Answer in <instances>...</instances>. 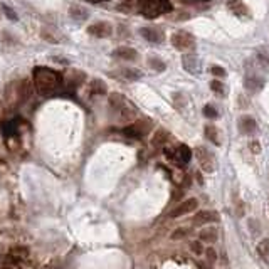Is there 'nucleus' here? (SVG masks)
<instances>
[{
    "instance_id": "nucleus-10",
    "label": "nucleus",
    "mask_w": 269,
    "mask_h": 269,
    "mask_svg": "<svg viewBox=\"0 0 269 269\" xmlns=\"http://www.w3.org/2000/svg\"><path fill=\"white\" fill-rule=\"evenodd\" d=\"M219 220V214L215 210H198V212L193 215L192 222L195 226H205V224H214Z\"/></svg>"
},
{
    "instance_id": "nucleus-13",
    "label": "nucleus",
    "mask_w": 269,
    "mask_h": 269,
    "mask_svg": "<svg viewBox=\"0 0 269 269\" xmlns=\"http://www.w3.org/2000/svg\"><path fill=\"white\" fill-rule=\"evenodd\" d=\"M113 57H116V59H123V61H135L136 57H138V52H136L133 47L120 46L118 49L113 51Z\"/></svg>"
},
{
    "instance_id": "nucleus-32",
    "label": "nucleus",
    "mask_w": 269,
    "mask_h": 269,
    "mask_svg": "<svg viewBox=\"0 0 269 269\" xmlns=\"http://www.w3.org/2000/svg\"><path fill=\"white\" fill-rule=\"evenodd\" d=\"M2 10L5 12V14H7V17H8V19H10V20H17V19H19V17H17V14H15V12L12 10L10 7H7L5 3H3V5H2Z\"/></svg>"
},
{
    "instance_id": "nucleus-29",
    "label": "nucleus",
    "mask_w": 269,
    "mask_h": 269,
    "mask_svg": "<svg viewBox=\"0 0 269 269\" xmlns=\"http://www.w3.org/2000/svg\"><path fill=\"white\" fill-rule=\"evenodd\" d=\"M210 90H212L215 94H224V85L220 81H212V83H210Z\"/></svg>"
},
{
    "instance_id": "nucleus-16",
    "label": "nucleus",
    "mask_w": 269,
    "mask_h": 269,
    "mask_svg": "<svg viewBox=\"0 0 269 269\" xmlns=\"http://www.w3.org/2000/svg\"><path fill=\"white\" fill-rule=\"evenodd\" d=\"M198 237H200L202 242H207V244H214L217 241V229L214 226H207L198 232Z\"/></svg>"
},
{
    "instance_id": "nucleus-20",
    "label": "nucleus",
    "mask_w": 269,
    "mask_h": 269,
    "mask_svg": "<svg viewBox=\"0 0 269 269\" xmlns=\"http://www.w3.org/2000/svg\"><path fill=\"white\" fill-rule=\"evenodd\" d=\"M69 15H71L73 19H76V20H86L88 17H90V12H88L86 8L81 7V5H71V7H69Z\"/></svg>"
},
{
    "instance_id": "nucleus-35",
    "label": "nucleus",
    "mask_w": 269,
    "mask_h": 269,
    "mask_svg": "<svg viewBox=\"0 0 269 269\" xmlns=\"http://www.w3.org/2000/svg\"><path fill=\"white\" fill-rule=\"evenodd\" d=\"M3 109H5V104H3L2 101H0V120H3V114H5V111H3Z\"/></svg>"
},
{
    "instance_id": "nucleus-12",
    "label": "nucleus",
    "mask_w": 269,
    "mask_h": 269,
    "mask_svg": "<svg viewBox=\"0 0 269 269\" xmlns=\"http://www.w3.org/2000/svg\"><path fill=\"white\" fill-rule=\"evenodd\" d=\"M237 126H239V130L244 135H251V133H254V131L258 130V123H256L254 118L249 116V114H244V116H241L239 121H237Z\"/></svg>"
},
{
    "instance_id": "nucleus-33",
    "label": "nucleus",
    "mask_w": 269,
    "mask_h": 269,
    "mask_svg": "<svg viewBox=\"0 0 269 269\" xmlns=\"http://www.w3.org/2000/svg\"><path fill=\"white\" fill-rule=\"evenodd\" d=\"M249 148H251V152H253V153H259V152H261L259 142H251V143H249Z\"/></svg>"
},
{
    "instance_id": "nucleus-1",
    "label": "nucleus",
    "mask_w": 269,
    "mask_h": 269,
    "mask_svg": "<svg viewBox=\"0 0 269 269\" xmlns=\"http://www.w3.org/2000/svg\"><path fill=\"white\" fill-rule=\"evenodd\" d=\"M32 83L39 94H52L61 86V76L54 69L36 68L32 71Z\"/></svg>"
},
{
    "instance_id": "nucleus-11",
    "label": "nucleus",
    "mask_w": 269,
    "mask_h": 269,
    "mask_svg": "<svg viewBox=\"0 0 269 269\" xmlns=\"http://www.w3.org/2000/svg\"><path fill=\"white\" fill-rule=\"evenodd\" d=\"M34 83L30 79H22L17 81V101H27L32 96Z\"/></svg>"
},
{
    "instance_id": "nucleus-28",
    "label": "nucleus",
    "mask_w": 269,
    "mask_h": 269,
    "mask_svg": "<svg viewBox=\"0 0 269 269\" xmlns=\"http://www.w3.org/2000/svg\"><path fill=\"white\" fill-rule=\"evenodd\" d=\"M204 114H205L207 118H212V120H215V118L219 116L217 109H215L214 106H210V104H207V106L204 108Z\"/></svg>"
},
{
    "instance_id": "nucleus-22",
    "label": "nucleus",
    "mask_w": 269,
    "mask_h": 269,
    "mask_svg": "<svg viewBox=\"0 0 269 269\" xmlns=\"http://www.w3.org/2000/svg\"><path fill=\"white\" fill-rule=\"evenodd\" d=\"M85 81H86V74L79 71V69H74V71H71V74H69V85L73 83V86H79Z\"/></svg>"
},
{
    "instance_id": "nucleus-14",
    "label": "nucleus",
    "mask_w": 269,
    "mask_h": 269,
    "mask_svg": "<svg viewBox=\"0 0 269 269\" xmlns=\"http://www.w3.org/2000/svg\"><path fill=\"white\" fill-rule=\"evenodd\" d=\"M140 34L147 39L148 42L152 44H158L163 41V34L160 29H153V27H143L142 30H140Z\"/></svg>"
},
{
    "instance_id": "nucleus-17",
    "label": "nucleus",
    "mask_w": 269,
    "mask_h": 269,
    "mask_svg": "<svg viewBox=\"0 0 269 269\" xmlns=\"http://www.w3.org/2000/svg\"><path fill=\"white\" fill-rule=\"evenodd\" d=\"M128 101L123 94H120V92H111L109 94V106H111L113 109H116V111H121L123 108L128 106Z\"/></svg>"
},
{
    "instance_id": "nucleus-31",
    "label": "nucleus",
    "mask_w": 269,
    "mask_h": 269,
    "mask_svg": "<svg viewBox=\"0 0 269 269\" xmlns=\"http://www.w3.org/2000/svg\"><path fill=\"white\" fill-rule=\"evenodd\" d=\"M185 236H187V231H185L183 227H180V229H177V231L172 232V239H174V241L182 239V237H185Z\"/></svg>"
},
{
    "instance_id": "nucleus-24",
    "label": "nucleus",
    "mask_w": 269,
    "mask_h": 269,
    "mask_svg": "<svg viewBox=\"0 0 269 269\" xmlns=\"http://www.w3.org/2000/svg\"><path fill=\"white\" fill-rule=\"evenodd\" d=\"M148 66L153 69V71H158V73H162V71H165V69H167V64L163 63L160 57H150Z\"/></svg>"
},
{
    "instance_id": "nucleus-4",
    "label": "nucleus",
    "mask_w": 269,
    "mask_h": 269,
    "mask_svg": "<svg viewBox=\"0 0 269 269\" xmlns=\"http://www.w3.org/2000/svg\"><path fill=\"white\" fill-rule=\"evenodd\" d=\"M165 155L169 160H172L177 165H183V163H188L192 158V152L187 145H177L174 148H165Z\"/></svg>"
},
{
    "instance_id": "nucleus-15",
    "label": "nucleus",
    "mask_w": 269,
    "mask_h": 269,
    "mask_svg": "<svg viewBox=\"0 0 269 269\" xmlns=\"http://www.w3.org/2000/svg\"><path fill=\"white\" fill-rule=\"evenodd\" d=\"M169 140H170L169 131L163 130V128H158V130L155 131V135H153V138H152V145L155 148H162V147H165V145L169 143Z\"/></svg>"
},
{
    "instance_id": "nucleus-2",
    "label": "nucleus",
    "mask_w": 269,
    "mask_h": 269,
    "mask_svg": "<svg viewBox=\"0 0 269 269\" xmlns=\"http://www.w3.org/2000/svg\"><path fill=\"white\" fill-rule=\"evenodd\" d=\"M138 7L140 12L150 17V19L172 10L170 0H138Z\"/></svg>"
},
{
    "instance_id": "nucleus-26",
    "label": "nucleus",
    "mask_w": 269,
    "mask_h": 269,
    "mask_svg": "<svg viewBox=\"0 0 269 269\" xmlns=\"http://www.w3.org/2000/svg\"><path fill=\"white\" fill-rule=\"evenodd\" d=\"M190 251L193 254H197V256H202L204 254V244H202V241H192L190 242Z\"/></svg>"
},
{
    "instance_id": "nucleus-19",
    "label": "nucleus",
    "mask_w": 269,
    "mask_h": 269,
    "mask_svg": "<svg viewBox=\"0 0 269 269\" xmlns=\"http://www.w3.org/2000/svg\"><path fill=\"white\" fill-rule=\"evenodd\" d=\"M204 133H205V138L210 140L214 145H217V147H220V136H219V130L215 125H205L204 128Z\"/></svg>"
},
{
    "instance_id": "nucleus-18",
    "label": "nucleus",
    "mask_w": 269,
    "mask_h": 269,
    "mask_svg": "<svg viewBox=\"0 0 269 269\" xmlns=\"http://www.w3.org/2000/svg\"><path fill=\"white\" fill-rule=\"evenodd\" d=\"M182 66L185 71H188L190 74L198 73V61L195 56H183L182 57Z\"/></svg>"
},
{
    "instance_id": "nucleus-9",
    "label": "nucleus",
    "mask_w": 269,
    "mask_h": 269,
    "mask_svg": "<svg viewBox=\"0 0 269 269\" xmlns=\"http://www.w3.org/2000/svg\"><path fill=\"white\" fill-rule=\"evenodd\" d=\"M197 207H198L197 198H187V200H183L182 204H179L174 210H172L170 217H182V215H187V214L193 212V210H197Z\"/></svg>"
},
{
    "instance_id": "nucleus-30",
    "label": "nucleus",
    "mask_w": 269,
    "mask_h": 269,
    "mask_svg": "<svg viewBox=\"0 0 269 269\" xmlns=\"http://www.w3.org/2000/svg\"><path fill=\"white\" fill-rule=\"evenodd\" d=\"M204 253L207 254V259H209V263H215V261H217V253H215L214 248H210V246H209V248H207Z\"/></svg>"
},
{
    "instance_id": "nucleus-5",
    "label": "nucleus",
    "mask_w": 269,
    "mask_h": 269,
    "mask_svg": "<svg viewBox=\"0 0 269 269\" xmlns=\"http://www.w3.org/2000/svg\"><path fill=\"white\" fill-rule=\"evenodd\" d=\"M150 126H152V123L148 120H136L131 125L123 128V133L130 136V138H142L150 131Z\"/></svg>"
},
{
    "instance_id": "nucleus-34",
    "label": "nucleus",
    "mask_w": 269,
    "mask_h": 269,
    "mask_svg": "<svg viewBox=\"0 0 269 269\" xmlns=\"http://www.w3.org/2000/svg\"><path fill=\"white\" fill-rule=\"evenodd\" d=\"M212 74H215V76H226V71H224L222 68H219V66H214Z\"/></svg>"
},
{
    "instance_id": "nucleus-7",
    "label": "nucleus",
    "mask_w": 269,
    "mask_h": 269,
    "mask_svg": "<svg viewBox=\"0 0 269 269\" xmlns=\"http://www.w3.org/2000/svg\"><path fill=\"white\" fill-rule=\"evenodd\" d=\"M29 259H30V253L27 248H24V246L12 248L7 254V261L12 263L14 266H20V264L29 263Z\"/></svg>"
},
{
    "instance_id": "nucleus-3",
    "label": "nucleus",
    "mask_w": 269,
    "mask_h": 269,
    "mask_svg": "<svg viewBox=\"0 0 269 269\" xmlns=\"http://www.w3.org/2000/svg\"><path fill=\"white\" fill-rule=\"evenodd\" d=\"M170 41L174 44L175 49L179 51H190L195 47V37L190 32H187V30H177V32H174Z\"/></svg>"
},
{
    "instance_id": "nucleus-23",
    "label": "nucleus",
    "mask_w": 269,
    "mask_h": 269,
    "mask_svg": "<svg viewBox=\"0 0 269 269\" xmlns=\"http://www.w3.org/2000/svg\"><path fill=\"white\" fill-rule=\"evenodd\" d=\"M90 86H91V91L94 92V94H106V91H108L104 81H101V79H92Z\"/></svg>"
},
{
    "instance_id": "nucleus-25",
    "label": "nucleus",
    "mask_w": 269,
    "mask_h": 269,
    "mask_svg": "<svg viewBox=\"0 0 269 269\" xmlns=\"http://www.w3.org/2000/svg\"><path fill=\"white\" fill-rule=\"evenodd\" d=\"M258 254L261 256V258H268L269 256V239H263V241H259V244H258Z\"/></svg>"
},
{
    "instance_id": "nucleus-37",
    "label": "nucleus",
    "mask_w": 269,
    "mask_h": 269,
    "mask_svg": "<svg viewBox=\"0 0 269 269\" xmlns=\"http://www.w3.org/2000/svg\"><path fill=\"white\" fill-rule=\"evenodd\" d=\"M2 269H12V268H2Z\"/></svg>"
},
{
    "instance_id": "nucleus-21",
    "label": "nucleus",
    "mask_w": 269,
    "mask_h": 269,
    "mask_svg": "<svg viewBox=\"0 0 269 269\" xmlns=\"http://www.w3.org/2000/svg\"><path fill=\"white\" fill-rule=\"evenodd\" d=\"M263 85H264L263 79H259V78H256V76L246 78V88H248L251 92H258L263 88Z\"/></svg>"
},
{
    "instance_id": "nucleus-36",
    "label": "nucleus",
    "mask_w": 269,
    "mask_h": 269,
    "mask_svg": "<svg viewBox=\"0 0 269 269\" xmlns=\"http://www.w3.org/2000/svg\"><path fill=\"white\" fill-rule=\"evenodd\" d=\"M91 2H103V0H91Z\"/></svg>"
},
{
    "instance_id": "nucleus-27",
    "label": "nucleus",
    "mask_w": 269,
    "mask_h": 269,
    "mask_svg": "<svg viewBox=\"0 0 269 269\" xmlns=\"http://www.w3.org/2000/svg\"><path fill=\"white\" fill-rule=\"evenodd\" d=\"M123 76L126 79H140L142 78V73L138 71V69H123Z\"/></svg>"
},
{
    "instance_id": "nucleus-8",
    "label": "nucleus",
    "mask_w": 269,
    "mask_h": 269,
    "mask_svg": "<svg viewBox=\"0 0 269 269\" xmlns=\"http://www.w3.org/2000/svg\"><path fill=\"white\" fill-rule=\"evenodd\" d=\"M88 34H90V36H94V37H99V39H106L113 34V27L109 22L99 20L88 27Z\"/></svg>"
},
{
    "instance_id": "nucleus-6",
    "label": "nucleus",
    "mask_w": 269,
    "mask_h": 269,
    "mask_svg": "<svg viewBox=\"0 0 269 269\" xmlns=\"http://www.w3.org/2000/svg\"><path fill=\"white\" fill-rule=\"evenodd\" d=\"M195 157H197V162H198V165H200V169L204 170L205 174H212L215 170L214 155L205 147H198L195 150Z\"/></svg>"
}]
</instances>
